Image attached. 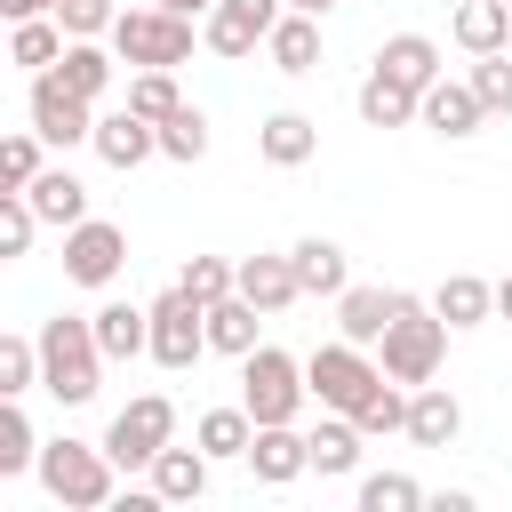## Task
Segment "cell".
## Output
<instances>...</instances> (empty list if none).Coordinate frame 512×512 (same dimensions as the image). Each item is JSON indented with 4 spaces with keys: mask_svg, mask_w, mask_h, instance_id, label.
<instances>
[{
    "mask_svg": "<svg viewBox=\"0 0 512 512\" xmlns=\"http://www.w3.org/2000/svg\"><path fill=\"white\" fill-rule=\"evenodd\" d=\"M160 8H176V16H208L216 0H160Z\"/></svg>",
    "mask_w": 512,
    "mask_h": 512,
    "instance_id": "obj_45",
    "label": "cell"
},
{
    "mask_svg": "<svg viewBox=\"0 0 512 512\" xmlns=\"http://www.w3.org/2000/svg\"><path fill=\"white\" fill-rule=\"evenodd\" d=\"M264 320H272V312H256L240 288H232V296H216V304H208V352H232V360H248Z\"/></svg>",
    "mask_w": 512,
    "mask_h": 512,
    "instance_id": "obj_22",
    "label": "cell"
},
{
    "mask_svg": "<svg viewBox=\"0 0 512 512\" xmlns=\"http://www.w3.org/2000/svg\"><path fill=\"white\" fill-rule=\"evenodd\" d=\"M104 384V344H96V320H40V392H56L64 408H88Z\"/></svg>",
    "mask_w": 512,
    "mask_h": 512,
    "instance_id": "obj_1",
    "label": "cell"
},
{
    "mask_svg": "<svg viewBox=\"0 0 512 512\" xmlns=\"http://www.w3.org/2000/svg\"><path fill=\"white\" fill-rule=\"evenodd\" d=\"M472 88H480V104H488V112H512V48L472 56Z\"/></svg>",
    "mask_w": 512,
    "mask_h": 512,
    "instance_id": "obj_42",
    "label": "cell"
},
{
    "mask_svg": "<svg viewBox=\"0 0 512 512\" xmlns=\"http://www.w3.org/2000/svg\"><path fill=\"white\" fill-rule=\"evenodd\" d=\"M88 320H96V344H104V360H136V352H152V304H128V296H112V304H96Z\"/></svg>",
    "mask_w": 512,
    "mask_h": 512,
    "instance_id": "obj_17",
    "label": "cell"
},
{
    "mask_svg": "<svg viewBox=\"0 0 512 512\" xmlns=\"http://www.w3.org/2000/svg\"><path fill=\"white\" fill-rule=\"evenodd\" d=\"M208 464H216V456H208L200 440H192V448L168 440V448L152 456V488H160V504H200V496H208Z\"/></svg>",
    "mask_w": 512,
    "mask_h": 512,
    "instance_id": "obj_19",
    "label": "cell"
},
{
    "mask_svg": "<svg viewBox=\"0 0 512 512\" xmlns=\"http://www.w3.org/2000/svg\"><path fill=\"white\" fill-rule=\"evenodd\" d=\"M160 160H208V112L200 104H176L168 120H160Z\"/></svg>",
    "mask_w": 512,
    "mask_h": 512,
    "instance_id": "obj_34",
    "label": "cell"
},
{
    "mask_svg": "<svg viewBox=\"0 0 512 512\" xmlns=\"http://www.w3.org/2000/svg\"><path fill=\"white\" fill-rule=\"evenodd\" d=\"M352 424H360L368 440H376V432H408V384H392V376H384V384L352 408Z\"/></svg>",
    "mask_w": 512,
    "mask_h": 512,
    "instance_id": "obj_36",
    "label": "cell"
},
{
    "mask_svg": "<svg viewBox=\"0 0 512 512\" xmlns=\"http://www.w3.org/2000/svg\"><path fill=\"white\" fill-rule=\"evenodd\" d=\"M56 24H64L72 40H104V32L120 24V8H112V0H56Z\"/></svg>",
    "mask_w": 512,
    "mask_h": 512,
    "instance_id": "obj_43",
    "label": "cell"
},
{
    "mask_svg": "<svg viewBox=\"0 0 512 512\" xmlns=\"http://www.w3.org/2000/svg\"><path fill=\"white\" fill-rule=\"evenodd\" d=\"M432 312H440L448 328H480V320L496 312V280H480V272H448V280L432 288Z\"/></svg>",
    "mask_w": 512,
    "mask_h": 512,
    "instance_id": "obj_26",
    "label": "cell"
},
{
    "mask_svg": "<svg viewBox=\"0 0 512 512\" xmlns=\"http://www.w3.org/2000/svg\"><path fill=\"white\" fill-rule=\"evenodd\" d=\"M192 440H200V448H208L216 464H248V440H256V416H248V408H208Z\"/></svg>",
    "mask_w": 512,
    "mask_h": 512,
    "instance_id": "obj_31",
    "label": "cell"
},
{
    "mask_svg": "<svg viewBox=\"0 0 512 512\" xmlns=\"http://www.w3.org/2000/svg\"><path fill=\"white\" fill-rule=\"evenodd\" d=\"M304 384H312V400L320 408H360L376 384H384V360H368V344H352V336H336V344H320L312 360H304Z\"/></svg>",
    "mask_w": 512,
    "mask_h": 512,
    "instance_id": "obj_6",
    "label": "cell"
},
{
    "mask_svg": "<svg viewBox=\"0 0 512 512\" xmlns=\"http://www.w3.org/2000/svg\"><path fill=\"white\" fill-rule=\"evenodd\" d=\"M112 56L120 64H136V72H176L184 56H192V16H176V8H120V24H112Z\"/></svg>",
    "mask_w": 512,
    "mask_h": 512,
    "instance_id": "obj_4",
    "label": "cell"
},
{
    "mask_svg": "<svg viewBox=\"0 0 512 512\" xmlns=\"http://www.w3.org/2000/svg\"><path fill=\"white\" fill-rule=\"evenodd\" d=\"M240 296H248L256 312H288V304L304 296L296 256H240Z\"/></svg>",
    "mask_w": 512,
    "mask_h": 512,
    "instance_id": "obj_21",
    "label": "cell"
},
{
    "mask_svg": "<svg viewBox=\"0 0 512 512\" xmlns=\"http://www.w3.org/2000/svg\"><path fill=\"white\" fill-rule=\"evenodd\" d=\"M288 8H304V16H328V8H336V0H288Z\"/></svg>",
    "mask_w": 512,
    "mask_h": 512,
    "instance_id": "obj_47",
    "label": "cell"
},
{
    "mask_svg": "<svg viewBox=\"0 0 512 512\" xmlns=\"http://www.w3.org/2000/svg\"><path fill=\"white\" fill-rule=\"evenodd\" d=\"M384 376L392 384H432L440 376V360H448V320L432 312V296L416 304V296H400V312H392V328H384Z\"/></svg>",
    "mask_w": 512,
    "mask_h": 512,
    "instance_id": "obj_3",
    "label": "cell"
},
{
    "mask_svg": "<svg viewBox=\"0 0 512 512\" xmlns=\"http://www.w3.org/2000/svg\"><path fill=\"white\" fill-rule=\"evenodd\" d=\"M176 104H184L176 72H136V80H128V112H144V120H168Z\"/></svg>",
    "mask_w": 512,
    "mask_h": 512,
    "instance_id": "obj_40",
    "label": "cell"
},
{
    "mask_svg": "<svg viewBox=\"0 0 512 512\" xmlns=\"http://www.w3.org/2000/svg\"><path fill=\"white\" fill-rule=\"evenodd\" d=\"M112 472H120V464H112L104 440H96V448H88V440H64V432L40 440V488H48L64 512H96V504H112Z\"/></svg>",
    "mask_w": 512,
    "mask_h": 512,
    "instance_id": "obj_2",
    "label": "cell"
},
{
    "mask_svg": "<svg viewBox=\"0 0 512 512\" xmlns=\"http://www.w3.org/2000/svg\"><path fill=\"white\" fill-rule=\"evenodd\" d=\"M32 232H40L32 192H0V256H24V248H32Z\"/></svg>",
    "mask_w": 512,
    "mask_h": 512,
    "instance_id": "obj_41",
    "label": "cell"
},
{
    "mask_svg": "<svg viewBox=\"0 0 512 512\" xmlns=\"http://www.w3.org/2000/svg\"><path fill=\"white\" fill-rule=\"evenodd\" d=\"M352 104H360V120H368V128H408V120H416V104H424V88L392 80L384 64H368V80H360V96H352Z\"/></svg>",
    "mask_w": 512,
    "mask_h": 512,
    "instance_id": "obj_20",
    "label": "cell"
},
{
    "mask_svg": "<svg viewBox=\"0 0 512 512\" xmlns=\"http://www.w3.org/2000/svg\"><path fill=\"white\" fill-rule=\"evenodd\" d=\"M456 48H464V56L512 48V0H464V8H456Z\"/></svg>",
    "mask_w": 512,
    "mask_h": 512,
    "instance_id": "obj_27",
    "label": "cell"
},
{
    "mask_svg": "<svg viewBox=\"0 0 512 512\" xmlns=\"http://www.w3.org/2000/svg\"><path fill=\"white\" fill-rule=\"evenodd\" d=\"M88 144H96V160H104V168H144V160L160 152V120H144V112H128V104H120V112H104V120H96V136H88Z\"/></svg>",
    "mask_w": 512,
    "mask_h": 512,
    "instance_id": "obj_13",
    "label": "cell"
},
{
    "mask_svg": "<svg viewBox=\"0 0 512 512\" xmlns=\"http://www.w3.org/2000/svg\"><path fill=\"white\" fill-rule=\"evenodd\" d=\"M392 312H400V288H368V280H352V288L336 296V336H352V344H384Z\"/></svg>",
    "mask_w": 512,
    "mask_h": 512,
    "instance_id": "obj_15",
    "label": "cell"
},
{
    "mask_svg": "<svg viewBox=\"0 0 512 512\" xmlns=\"http://www.w3.org/2000/svg\"><path fill=\"white\" fill-rule=\"evenodd\" d=\"M120 264H128V232H120V224L80 216V224L64 232V280H80V288H112Z\"/></svg>",
    "mask_w": 512,
    "mask_h": 512,
    "instance_id": "obj_9",
    "label": "cell"
},
{
    "mask_svg": "<svg viewBox=\"0 0 512 512\" xmlns=\"http://www.w3.org/2000/svg\"><path fill=\"white\" fill-rule=\"evenodd\" d=\"M496 312H504V320H512V272H504V280H496Z\"/></svg>",
    "mask_w": 512,
    "mask_h": 512,
    "instance_id": "obj_46",
    "label": "cell"
},
{
    "mask_svg": "<svg viewBox=\"0 0 512 512\" xmlns=\"http://www.w3.org/2000/svg\"><path fill=\"white\" fill-rule=\"evenodd\" d=\"M456 432H464L456 392H448V384H408V440H416V448H448Z\"/></svg>",
    "mask_w": 512,
    "mask_h": 512,
    "instance_id": "obj_18",
    "label": "cell"
},
{
    "mask_svg": "<svg viewBox=\"0 0 512 512\" xmlns=\"http://www.w3.org/2000/svg\"><path fill=\"white\" fill-rule=\"evenodd\" d=\"M32 128H40L48 144H88V136H96V104L72 96L56 72H32Z\"/></svg>",
    "mask_w": 512,
    "mask_h": 512,
    "instance_id": "obj_11",
    "label": "cell"
},
{
    "mask_svg": "<svg viewBox=\"0 0 512 512\" xmlns=\"http://www.w3.org/2000/svg\"><path fill=\"white\" fill-rule=\"evenodd\" d=\"M48 72H56V80H64L72 96H88V104H96V96L112 88V72H120V56H104L96 40H64V56H56Z\"/></svg>",
    "mask_w": 512,
    "mask_h": 512,
    "instance_id": "obj_28",
    "label": "cell"
},
{
    "mask_svg": "<svg viewBox=\"0 0 512 512\" xmlns=\"http://www.w3.org/2000/svg\"><path fill=\"white\" fill-rule=\"evenodd\" d=\"M256 152H264L272 168H304V160L320 152V120H304V112H272V120L256 128Z\"/></svg>",
    "mask_w": 512,
    "mask_h": 512,
    "instance_id": "obj_24",
    "label": "cell"
},
{
    "mask_svg": "<svg viewBox=\"0 0 512 512\" xmlns=\"http://www.w3.org/2000/svg\"><path fill=\"white\" fill-rule=\"evenodd\" d=\"M376 64H384L392 80H408V88H432V80H440V48H432L424 32H392V40L376 48Z\"/></svg>",
    "mask_w": 512,
    "mask_h": 512,
    "instance_id": "obj_30",
    "label": "cell"
},
{
    "mask_svg": "<svg viewBox=\"0 0 512 512\" xmlns=\"http://www.w3.org/2000/svg\"><path fill=\"white\" fill-rule=\"evenodd\" d=\"M248 472H256L264 488H288V480L312 472V440H304L296 424H256V440H248Z\"/></svg>",
    "mask_w": 512,
    "mask_h": 512,
    "instance_id": "obj_12",
    "label": "cell"
},
{
    "mask_svg": "<svg viewBox=\"0 0 512 512\" xmlns=\"http://www.w3.org/2000/svg\"><path fill=\"white\" fill-rule=\"evenodd\" d=\"M24 192H32V208H40V224H56V232H72V224L88 216V184H80L72 168H40V176H32Z\"/></svg>",
    "mask_w": 512,
    "mask_h": 512,
    "instance_id": "obj_25",
    "label": "cell"
},
{
    "mask_svg": "<svg viewBox=\"0 0 512 512\" xmlns=\"http://www.w3.org/2000/svg\"><path fill=\"white\" fill-rule=\"evenodd\" d=\"M176 440V400L168 392H144V400H128L112 424H104V448H112V464L120 472H152V456Z\"/></svg>",
    "mask_w": 512,
    "mask_h": 512,
    "instance_id": "obj_7",
    "label": "cell"
},
{
    "mask_svg": "<svg viewBox=\"0 0 512 512\" xmlns=\"http://www.w3.org/2000/svg\"><path fill=\"white\" fill-rule=\"evenodd\" d=\"M16 472H40V432L16 400H0V480H16Z\"/></svg>",
    "mask_w": 512,
    "mask_h": 512,
    "instance_id": "obj_33",
    "label": "cell"
},
{
    "mask_svg": "<svg viewBox=\"0 0 512 512\" xmlns=\"http://www.w3.org/2000/svg\"><path fill=\"white\" fill-rule=\"evenodd\" d=\"M64 40H72V32H64L56 16H24V24L8 32V64H24V72H48V64L64 56Z\"/></svg>",
    "mask_w": 512,
    "mask_h": 512,
    "instance_id": "obj_32",
    "label": "cell"
},
{
    "mask_svg": "<svg viewBox=\"0 0 512 512\" xmlns=\"http://www.w3.org/2000/svg\"><path fill=\"white\" fill-rule=\"evenodd\" d=\"M288 256H296L304 296H344V288H352V264H344V248H336V240H320V232H312V240H296Z\"/></svg>",
    "mask_w": 512,
    "mask_h": 512,
    "instance_id": "obj_29",
    "label": "cell"
},
{
    "mask_svg": "<svg viewBox=\"0 0 512 512\" xmlns=\"http://www.w3.org/2000/svg\"><path fill=\"white\" fill-rule=\"evenodd\" d=\"M304 440H312V472H328V480L360 472V440H368V432H360V424H352L344 408H328V416H320V424H312Z\"/></svg>",
    "mask_w": 512,
    "mask_h": 512,
    "instance_id": "obj_23",
    "label": "cell"
},
{
    "mask_svg": "<svg viewBox=\"0 0 512 512\" xmlns=\"http://www.w3.org/2000/svg\"><path fill=\"white\" fill-rule=\"evenodd\" d=\"M416 504H432L408 472H368L360 480V512H416Z\"/></svg>",
    "mask_w": 512,
    "mask_h": 512,
    "instance_id": "obj_37",
    "label": "cell"
},
{
    "mask_svg": "<svg viewBox=\"0 0 512 512\" xmlns=\"http://www.w3.org/2000/svg\"><path fill=\"white\" fill-rule=\"evenodd\" d=\"M312 400V384H304V360H288L280 344H256L248 360H240V408L256 416V424H296V408Z\"/></svg>",
    "mask_w": 512,
    "mask_h": 512,
    "instance_id": "obj_5",
    "label": "cell"
},
{
    "mask_svg": "<svg viewBox=\"0 0 512 512\" xmlns=\"http://www.w3.org/2000/svg\"><path fill=\"white\" fill-rule=\"evenodd\" d=\"M0 16H8V24H24V16H56V0H0Z\"/></svg>",
    "mask_w": 512,
    "mask_h": 512,
    "instance_id": "obj_44",
    "label": "cell"
},
{
    "mask_svg": "<svg viewBox=\"0 0 512 512\" xmlns=\"http://www.w3.org/2000/svg\"><path fill=\"white\" fill-rule=\"evenodd\" d=\"M200 352H208V304L184 296V288L152 296V360H160L168 376H184Z\"/></svg>",
    "mask_w": 512,
    "mask_h": 512,
    "instance_id": "obj_8",
    "label": "cell"
},
{
    "mask_svg": "<svg viewBox=\"0 0 512 512\" xmlns=\"http://www.w3.org/2000/svg\"><path fill=\"white\" fill-rule=\"evenodd\" d=\"M264 56H272V72H288V80H304V72H320V16H304V8H288L272 32H264Z\"/></svg>",
    "mask_w": 512,
    "mask_h": 512,
    "instance_id": "obj_16",
    "label": "cell"
},
{
    "mask_svg": "<svg viewBox=\"0 0 512 512\" xmlns=\"http://www.w3.org/2000/svg\"><path fill=\"white\" fill-rule=\"evenodd\" d=\"M176 288H184V296H200V304H216V296H232V288H240V264H224V256H192V264L176 272Z\"/></svg>",
    "mask_w": 512,
    "mask_h": 512,
    "instance_id": "obj_39",
    "label": "cell"
},
{
    "mask_svg": "<svg viewBox=\"0 0 512 512\" xmlns=\"http://www.w3.org/2000/svg\"><path fill=\"white\" fill-rule=\"evenodd\" d=\"M416 120H424L432 136H448V144H456V136H472V128L488 120V104H480V88H472V80H432V88H424V104H416Z\"/></svg>",
    "mask_w": 512,
    "mask_h": 512,
    "instance_id": "obj_14",
    "label": "cell"
},
{
    "mask_svg": "<svg viewBox=\"0 0 512 512\" xmlns=\"http://www.w3.org/2000/svg\"><path fill=\"white\" fill-rule=\"evenodd\" d=\"M280 16H288V0H216L208 24H200V40H208L216 56H256Z\"/></svg>",
    "mask_w": 512,
    "mask_h": 512,
    "instance_id": "obj_10",
    "label": "cell"
},
{
    "mask_svg": "<svg viewBox=\"0 0 512 512\" xmlns=\"http://www.w3.org/2000/svg\"><path fill=\"white\" fill-rule=\"evenodd\" d=\"M40 144H48L40 128H16V136L0 144V192H24V184L40 176Z\"/></svg>",
    "mask_w": 512,
    "mask_h": 512,
    "instance_id": "obj_38",
    "label": "cell"
},
{
    "mask_svg": "<svg viewBox=\"0 0 512 512\" xmlns=\"http://www.w3.org/2000/svg\"><path fill=\"white\" fill-rule=\"evenodd\" d=\"M40 384V336H0V400H24Z\"/></svg>",
    "mask_w": 512,
    "mask_h": 512,
    "instance_id": "obj_35",
    "label": "cell"
}]
</instances>
